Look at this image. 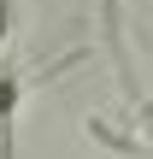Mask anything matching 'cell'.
Segmentation results:
<instances>
[{
	"label": "cell",
	"instance_id": "6da1fadb",
	"mask_svg": "<svg viewBox=\"0 0 153 159\" xmlns=\"http://www.w3.org/2000/svg\"><path fill=\"white\" fill-rule=\"evenodd\" d=\"M24 94H29V77H24L12 59H0V159H12V130H18Z\"/></svg>",
	"mask_w": 153,
	"mask_h": 159
},
{
	"label": "cell",
	"instance_id": "7a4b0ae2",
	"mask_svg": "<svg viewBox=\"0 0 153 159\" xmlns=\"http://www.w3.org/2000/svg\"><path fill=\"white\" fill-rule=\"evenodd\" d=\"M130 136L142 153H153V100H142V94H130Z\"/></svg>",
	"mask_w": 153,
	"mask_h": 159
},
{
	"label": "cell",
	"instance_id": "3957f363",
	"mask_svg": "<svg viewBox=\"0 0 153 159\" xmlns=\"http://www.w3.org/2000/svg\"><path fill=\"white\" fill-rule=\"evenodd\" d=\"M12 24H18V0H0V47L12 41Z\"/></svg>",
	"mask_w": 153,
	"mask_h": 159
}]
</instances>
